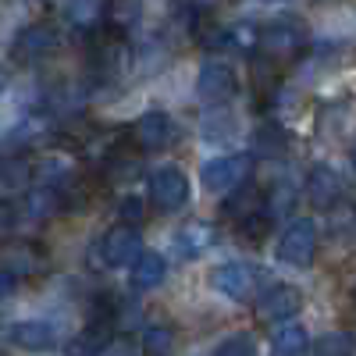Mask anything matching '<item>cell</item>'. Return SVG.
<instances>
[{
	"label": "cell",
	"mask_w": 356,
	"mask_h": 356,
	"mask_svg": "<svg viewBox=\"0 0 356 356\" xmlns=\"http://www.w3.org/2000/svg\"><path fill=\"white\" fill-rule=\"evenodd\" d=\"M118 218H122V225H143V218H146V203L139 200V196H125L122 203H118Z\"/></svg>",
	"instance_id": "d4e9b609"
},
{
	"label": "cell",
	"mask_w": 356,
	"mask_h": 356,
	"mask_svg": "<svg viewBox=\"0 0 356 356\" xmlns=\"http://www.w3.org/2000/svg\"><path fill=\"white\" fill-rule=\"evenodd\" d=\"M168 278V260L161 257V253H139L136 260H132V289L136 292H150V289H157L161 282Z\"/></svg>",
	"instance_id": "9a60e30c"
},
{
	"label": "cell",
	"mask_w": 356,
	"mask_h": 356,
	"mask_svg": "<svg viewBox=\"0 0 356 356\" xmlns=\"http://www.w3.org/2000/svg\"><path fill=\"white\" fill-rule=\"evenodd\" d=\"M307 47V29L296 22V18H278L271 25L260 29L257 36V50L264 61H292V57H300V50Z\"/></svg>",
	"instance_id": "7a4b0ae2"
},
{
	"label": "cell",
	"mask_w": 356,
	"mask_h": 356,
	"mask_svg": "<svg viewBox=\"0 0 356 356\" xmlns=\"http://www.w3.org/2000/svg\"><path fill=\"white\" fill-rule=\"evenodd\" d=\"M111 317H93L82 328V335H75L72 339V349H68V356H100L107 346H111Z\"/></svg>",
	"instance_id": "5bb4252c"
},
{
	"label": "cell",
	"mask_w": 356,
	"mask_h": 356,
	"mask_svg": "<svg viewBox=\"0 0 356 356\" xmlns=\"http://www.w3.org/2000/svg\"><path fill=\"white\" fill-rule=\"evenodd\" d=\"M214 239H218V232H214L211 221H193V225H186L182 232H178L175 246H178V253L196 257V253H203L207 246H214Z\"/></svg>",
	"instance_id": "ffe728a7"
},
{
	"label": "cell",
	"mask_w": 356,
	"mask_h": 356,
	"mask_svg": "<svg viewBox=\"0 0 356 356\" xmlns=\"http://www.w3.org/2000/svg\"><path fill=\"white\" fill-rule=\"evenodd\" d=\"M253 300H257L260 321H289L303 310V292L289 282H271L267 289H260Z\"/></svg>",
	"instance_id": "52a82bcc"
},
{
	"label": "cell",
	"mask_w": 356,
	"mask_h": 356,
	"mask_svg": "<svg viewBox=\"0 0 356 356\" xmlns=\"http://www.w3.org/2000/svg\"><path fill=\"white\" fill-rule=\"evenodd\" d=\"M11 296H15V275L0 267V303H4V300H11Z\"/></svg>",
	"instance_id": "4316f807"
},
{
	"label": "cell",
	"mask_w": 356,
	"mask_h": 356,
	"mask_svg": "<svg viewBox=\"0 0 356 356\" xmlns=\"http://www.w3.org/2000/svg\"><path fill=\"white\" fill-rule=\"evenodd\" d=\"M139 15H143V4L139 0H104V22L111 33H132L139 25Z\"/></svg>",
	"instance_id": "e0dca14e"
},
{
	"label": "cell",
	"mask_w": 356,
	"mask_h": 356,
	"mask_svg": "<svg viewBox=\"0 0 356 356\" xmlns=\"http://www.w3.org/2000/svg\"><path fill=\"white\" fill-rule=\"evenodd\" d=\"M189 8H196V11H211V8H218L221 0H186Z\"/></svg>",
	"instance_id": "83f0119b"
},
{
	"label": "cell",
	"mask_w": 356,
	"mask_h": 356,
	"mask_svg": "<svg viewBox=\"0 0 356 356\" xmlns=\"http://www.w3.org/2000/svg\"><path fill=\"white\" fill-rule=\"evenodd\" d=\"M257 36H260V25L257 22H235L228 29H221V43L239 50V54H253L257 50Z\"/></svg>",
	"instance_id": "44dd1931"
},
{
	"label": "cell",
	"mask_w": 356,
	"mask_h": 356,
	"mask_svg": "<svg viewBox=\"0 0 356 356\" xmlns=\"http://www.w3.org/2000/svg\"><path fill=\"white\" fill-rule=\"evenodd\" d=\"M15 225H18V211L8 200H0V239H4L8 232H15Z\"/></svg>",
	"instance_id": "484cf974"
},
{
	"label": "cell",
	"mask_w": 356,
	"mask_h": 356,
	"mask_svg": "<svg viewBox=\"0 0 356 356\" xmlns=\"http://www.w3.org/2000/svg\"><path fill=\"white\" fill-rule=\"evenodd\" d=\"M4 89H8V75L0 72V97H4Z\"/></svg>",
	"instance_id": "f1b7e54d"
},
{
	"label": "cell",
	"mask_w": 356,
	"mask_h": 356,
	"mask_svg": "<svg viewBox=\"0 0 356 356\" xmlns=\"http://www.w3.org/2000/svg\"><path fill=\"white\" fill-rule=\"evenodd\" d=\"M0 267L11 271L15 278H29V275H40L47 267V250L36 246V243H11L0 250Z\"/></svg>",
	"instance_id": "7c38bea8"
},
{
	"label": "cell",
	"mask_w": 356,
	"mask_h": 356,
	"mask_svg": "<svg viewBox=\"0 0 356 356\" xmlns=\"http://www.w3.org/2000/svg\"><path fill=\"white\" fill-rule=\"evenodd\" d=\"M211 356H257V342H253V335L239 332V335L221 339V342L211 349Z\"/></svg>",
	"instance_id": "7402d4cb"
},
{
	"label": "cell",
	"mask_w": 356,
	"mask_h": 356,
	"mask_svg": "<svg viewBox=\"0 0 356 356\" xmlns=\"http://www.w3.org/2000/svg\"><path fill=\"white\" fill-rule=\"evenodd\" d=\"M175 346V332L171 328H150L143 335V349L150 353V356H168Z\"/></svg>",
	"instance_id": "cb8c5ba5"
},
{
	"label": "cell",
	"mask_w": 356,
	"mask_h": 356,
	"mask_svg": "<svg viewBox=\"0 0 356 356\" xmlns=\"http://www.w3.org/2000/svg\"><path fill=\"white\" fill-rule=\"evenodd\" d=\"M57 47H61V33H57L50 22H36V25H25L11 40V57L22 65H33V61L50 57Z\"/></svg>",
	"instance_id": "8992f818"
},
{
	"label": "cell",
	"mask_w": 356,
	"mask_h": 356,
	"mask_svg": "<svg viewBox=\"0 0 356 356\" xmlns=\"http://www.w3.org/2000/svg\"><path fill=\"white\" fill-rule=\"evenodd\" d=\"M314 353L317 356H353V335L349 332H332V335L317 339Z\"/></svg>",
	"instance_id": "603a6c76"
},
{
	"label": "cell",
	"mask_w": 356,
	"mask_h": 356,
	"mask_svg": "<svg viewBox=\"0 0 356 356\" xmlns=\"http://www.w3.org/2000/svg\"><path fill=\"white\" fill-rule=\"evenodd\" d=\"M314 257H317V225L310 218L289 221L285 232H282V239H278V260L307 271V267L314 264Z\"/></svg>",
	"instance_id": "277c9868"
},
{
	"label": "cell",
	"mask_w": 356,
	"mask_h": 356,
	"mask_svg": "<svg viewBox=\"0 0 356 356\" xmlns=\"http://www.w3.org/2000/svg\"><path fill=\"white\" fill-rule=\"evenodd\" d=\"M303 189L317 211H335L342 200V175L332 164H314L303 178Z\"/></svg>",
	"instance_id": "9c48e42d"
},
{
	"label": "cell",
	"mask_w": 356,
	"mask_h": 356,
	"mask_svg": "<svg viewBox=\"0 0 356 356\" xmlns=\"http://www.w3.org/2000/svg\"><path fill=\"white\" fill-rule=\"evenodd\" d=\"M214 292L228 296L235 303H250L253 296L264 289V267L250 264V260H232V264H221V267H211L207 275Z\"/></svg>",
	"instance_id": "6da1fadb"
},
{
	"label": "cell",
	"mask_w": 356,
	"mask_h": 356,
	"mask_svg": "<svg viewBox=\"0 0 356 356\" xmlns=\"http://www.w3.org/2000/svg\"><path fill=\"white\" fill-rule=\"evenodd\" d=\"M8 342L15 349H25V353H47L57 346V332L47 321H18L8 328Z\"/></svg>",
	"instance_id": "4fadbf2b"
},
{
	"label": "cell",
	"mask_w": 356,
	"mask_h": 356,
	"mask_svg": "<svg viewBox=\"0 0 356 356\" xmlns=\"http://www.w3.org/2000/svg\"><path fill=\"white\" fill-rule=\"evenodd\" d=\"M307 349H310L307 328H300V324H292V321H285L271 335V356H303Z\"/></svg>",
	"instance_id": "d6986e66"
},
{
	"label": "cell",
	"mask_w": 356,
	"mask_h": 356,
	"mask_svg": "<svg viewBox=\"0 0 356 356\" xmlns=\"http://www.w3.org/2000/svg\"><path fill=\"white\" fill-rule=\"evenodd\" d=\"M29 182H33V164L25 157H4L0 161V200L18 196Z\"/></svg>",
	"instance_id": "2e32d148"
},
{
	"label": "cell",
	"mask_w": 356,
	"mask_h": 356,
	"mask_svg": "<svg viewBox=\"0 0 356 356\" xmlns=\"http://www.w3.org/2000/svg\"><path fill=\"white\" fill-rule=\"evenodd\" d=\"M136 143L143 146V150H164V146H171L178 139V125H175V118L168 111H146L136 129H132Z\"/></svg>",
	"instance_id": "8fae6325"
},
{
	"label": "cell",
	"mask_w": 356,
	"mask_h": 356,
	"mask_svg": "<svg viewBox=\"0 0 356 356\" xmlns=\"http://www.w3.org/2000/svg\"><path fill=\"white\" fill-rule=\"evenodd\" d=\"M150 200L157 203V211L175 214L189 203V178L178 164H161L150 171Z\"/></svg>",
	"instance_id": "5b68a950"
},
{
	"label": "cell",
	"mask_w": 356,
	"mask_h": 356,
	"mask_svg": "<svg viewBox=\"0 0 356 356\" xmlns=\"http://www.w3.org/2000/svg\"><path fill=\"white\" fill-rule=\"evenodd\" d=\"M65 18L79 33H93L104 22V0H65Z\"/></svg>",
	"instance_id": "ac0fdd59"
},
{
	"label": "cell",
	"mask_w": 356,
	"mask_h": 356,
	"mask_svg": "<svg viewBox=\"0 0 356 356\" xmlns=\"http://www.w3.org/2000/svg\"><path fill=\"white\" fill-rule=\"evenodd\" d=\"M196 89L207 104H228L235 93H239V75L228 61H207L200 68V79H196Z\"/></svg>",
	"instance_id": "ba28073f"
},
{
	"label": "cell",
	"mask_w": 356,
	"mask_h": 356,
	"mask_svg": "<svg viewBox=\"0 0 356 356\" xmlns=\"http://www.w3.org/2000/svg\"><path fill=\"white\" fill-rule=\"evenodd\" d=\"M139 253H143V235L136 232V225L111 228L100 243V257H104L107 267H129Z\"/></svg>",
	"instance_id": "30bf717a"
},
{
	"label": "cell",
	"mask_w": 356,
	"mask_h": 356,
	"mask_svg": "<svg viewBox=\"0 0 356 356\" xmlns=\"http://www.w3.org/2000/svg\"><path fill=\"white\" fill-rule=\"evenodd\" d=\"M253 175V154H221L200 168V182L207 193H232Z\"/></svg>",
	"instance_id": "3957f363"
}]
</instances>
